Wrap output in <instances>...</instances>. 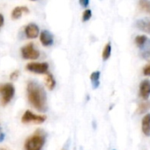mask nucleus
I'll return each instance as SVG.
<instances>
[{"label":"nucleus","mask_w":150,"mask_h":150,"mask_svg":"<svg viewBox=\"0 0 150 150\" xmlns=\"http://www.w3.org/2000/svg\"><path fill=\"white\" fill-rule=\"evenodd\" d=\"M29 103L39 112L47 110V96L43 88L34 81H29L27 86Z\"/></svg>","instance_id":"f257e3e1"},{"label":"nucleus","mask_w":150,"mask_h":150,"mask_svg":"<svg viewBox=\"0 0 150 150\" xmlns=\"http://www.w3.org/2000/svg\"><path fill=\"white\" fill-rule=\"evenodd\" d=\"M45 143V134L42 130H36L28 137L24 144L25 150H42Z\"/></svg>","instance_id":"f03ea898"},{"label":"nucleus","mask_w":150,"mask_h":150,"mask_svg":"<svg viewBox=\"0 0 150 150\" xmlns=\"http://www.w3.org/2000/svg\"><path fill=\"white\" fill-rule=\"evenodd\" d=\"M15 93L14 86L11 83H1L0 84V103L2 105H6L10 103Z\"/></svg>","instance_id":"7ed1b4c3"},{"label":"nucleus","mask_w":150,"mask_h":150,"mask_svg":"<svg viewBox=\"0 0 150 150\" xmlns=\"http://www.w3.org/2000/svg\"><path fill=\"white\" fill-rule=\"evenodd\" d=\"M47 117L45 115H36L33 113L31 111L27 110L24 112L21 118V121L24 124L27 123H34V124H42L46 120Z\"/></svg>","instance_id":"20e7f679"},{"label":"nucleus","mask_w":150,"mask_h":150,"mask_svg":"<svg viewBox=\"0 0 150 150\" xmlns=\"http://www.w3.org/2000/svg\"><path fill=\"white\" fill-rule=\"evenodd\" d=\"M21 54L24 59L35 60L40 56V52L35 48L33 43H28L21 47Z\"/></svg>","instance_id":"39448f33"},{"label":"nucleus","mask_w":150,"mask_h":150,"mask_svg":"<svg viewBox=\"0 0 150 150\" xmlns=\"http://www.w3.org/2000/svg\"><path fill=\"white\" fill-rule=\"evenodd\" d=\"M26 69L36 74H48L49 64L47 62H30L26 66Z\"/></svg>","instance_id":"423d86ee"},{"label":"nucleus","mask_w":150,"mask_h":150,"mask_svg":"<svg viewBox=\"0 0 150 150\" xmlns=\"http://www.w3.org/2000/svg\"><path fill=\"white\" fill-rule=\"evenodd\" d=\"M25 33L27 38L29 39H34L39 35V27L37 25L34 23L28 24L25 27Z\"/></svg>","instance_id":"0eeeda50"},{"label":"nucleus","mask_w":150,"mask_h":150,"mask_svg":"<svg viewBox=\"0 0 150 150\" xmlns=\"http://www.w3.org/2000/svg\"><path fill=\"white\" fill-rule=\"evenodd\" d=\"M140 96L142 99H148L150 96V81L144 80L140 84Z\"/></svg>","instance_id":"6e6552de"},{"label":"nucleus","mask_w":150,"mask_h":150,"mask_svg":"<svg viewBox=\"0 0 150 150\" xmlns=\"http://www.w3.org/2000/svg\"><path fill=\"white\" fill-rule=\"evenodd\" d=\"M40 40L44 47H50L53 44V35L47 30H43L40 34Z\"/></svg>","instance_id":"1a4fd4ad"},{"label":"nucleus","mask_w":150,"mask_h":150,"mask_svg":"<svg viewBox=\"0 0 150 150\" xmlns=\"http://www.w3.org/2000/svg\"><path fill=\"white\" fill-rule=\"evenodd\" d=\"M136 27L143 31L145 33H150V19L149 18H143V19H139L136 22Z\"/></svg>","instance_id":"9d476101"},{"label":"nucleus","mask_w":150,"mask_h":150,"mask_svg":"<svg viewBox=\"0 0 150 150\" xmlns=\"http://www.w3.org/2000/svg\"><path fill=\"white\" fill-rule=\"evenodd\" d=\"M29 9L27 6H17L11 11V18L18 19L21 17L22 13H28Z\"/></svg>","instance_id":"9b49d317"},{"label":"nucleus","mask_w":150,"mask_h":150,"mask_svg":"<svg viewBox=\"0 0 150 150\" xmlns=\"http://www.w3.org/2000/svg\"><path fill=\"white\" fill-rule=\"evenodd\" d=\"M141 129L146 136H150V113L146 114L142 119Z\"/></svg>","instance_id":"f8f14e48"},{"label":"nucleus","mask_w":150,"mask_h":150,"mask_svg":"<svg viewBox=\"0 0 150 150\" xmlns=\"http://www.w3.org/2000/svg\"><path fill=\"white\" fill-rule=\"evenodd\" d=\"M100 71H95L90 75V80L93 89H97L100 85Z\"/></svg>","instance_id":"ddd939ff"},{"label":"nucleus","mask_w":150,"mask_h":150,"mask_svg":"<svg viewBox=\"0 0 150 150\" xmlns=\"http://www.w3.org/2000/svg\"><path fill=\"white\" fill-rule=\"evenodd\" d=\"M141 56L144 59L150 58V40L141 48Z\"/></svg>","instance_id":"4468645a"},{"label":"nucleus","mask_w":150,"mask_h":150,"mask_svg":"<svg viewBox=\"0 0 150 150\" xmlns=\"http://www.w3.org/2000/svg\"><path fill=\"white\" fill-rule=\"evenodd\" d=\"M45 83H46V86L48 87L49 90H53L56 86V81L52 76V74L50 73H48L47 76H46V78H45Z\"/></svg>","instance_id":"2eb2a0df"},{"label":"nucleus","mask_w":150,"mask_h":150,"mask_svg":"<svg viewBox=\"0 0 150 150\" xmlns=\"http://www.w3.org/2000/svg\"><path fill=\"white\" fill-rule=\"evenodd\" d=\"M149 110H150V100L149 101H146V102L139 105L136 112L138 114H141V113H144V112H148Z\"/></svg>","instance_id":"dca6fc26"},{"label":"nucleus","mask_w":150,"mask_h":150,"mask_svg":"<svg viewBox=\"0 0 150 150\" xmlns=\"http://www.w3.org/2000/svg\"><path fill=\"white\" fill-rule=\"evenodd\" d=\"M111 54V45L109 42L104 46V48H103V60L107 61L110 58Z\"/></svg>","instance_id":"f3484780"},{"label":"nucleus","mask_w":150,"mask_h":150,"mask_svg":"<svg viewBox=\"0 0 150 150\" xmlns=\"http://www.w3.org/2000/svg\"><path fill=\"white\" fill-rule=\"evenodd\" d=\"M148 40H149V39H148V37L146 35H139V36H137L135 38V44L140 48H141L147 43Z\"/></svg>","instance_id":"a211bd4d"},{"label":"nucleus","mask_w":150,"mask_h":150,"mask_svg":"<svg viewBox=\"0 0 150 150\" xmlns=\"http://www.w3.org/2000/svg\"><path fill=\"white\" fill-rule=\"evenodd\" d=\"M139 5H140V7H141L143 11H145L149 12L150 13V1L141 0V1L139 2Z\"/></svg>","instance_id":"6ab92c4d"},{"label":"nucleus","mask_w":150,"mask_h":150,"mask_svg":"<svg viewBox=\"0 0 150 150\" xmlns=\"http://www.w3.org/2000/svg\"><path fill=\"white\" fill-rule=\"evenodd\" d=\"M91 17H92V11H91V10L88 9V10L84 11V12L82 14V20L84 22H86V21L89 20L91 18Z\"/></svg>","instance_id":"aec40b11"},{"label":"nucleus","mask_w":150,"mask_h":150,"mask_svg":"<svg viewBox=\"0 0 150 150\" xmlns=\"http://www.w3.org/2000/svg\"><path fill=\"white\" fill-rule=\"evenodd\" d=\"M19 70H14L12 73H11L10 75V78L11 80H16L18 77H19Z\"/></svg>","instance_id":"412c9836"},{"label":"nucleus","mask_w":150,"mask_h":150,"mask_svg":"<svg viewBox=\"0 0 150 150\" xmlns=\"http://www.w3.org/2000/svg\"><path fill=\"white\" fill-rule=\"evenodd\" d=\"M143 74L145 76H150V63L144 67V69H143Z\"/></svg>","instance_id":"4be33fe9"},{"label":"nucleus","mask_w":150,"mask_h":150,"mask_svg":"<svg viewBox=\"0 0 150 150\" xmlns=\"http://www.w3.org/2000/svg\"><path fill=\"white\" fill-rule=\"evenodd\" d=\"M89 4V1L88 0H80V4L82 6V7H87Z\"/></svg>","instance_id":"5701e85b"},{"label":"nucleus","mask_w":150,"mask_h":150,"mask_svg":"<svg viewBox=\"0 0 150 150\" xmlns=\"http://www.w3.org/2000/svg\"><path fill=\"white\" fill-rule=\"evenodd\" d=\"M4 16L0 13V28L4 25Z\"/></svg>","instance_id":"b1692460"},{"label":"nucleus","mask_w":150,"mask_h":150,"mask_svg":"<svg viewBox=\"0 0 150 150\" xmlns=\"http://www.w3.org/2000/svg\"><path fill=\"white\" fill-rule=\"evenodd\" d=\"M4 133H2V134H0V142H3V141H4Z\"/></svg>","instance_id":"393cba45"},{"label":"nucleus","mask_w":150,"mask_h":150,"mask_svg":"<svg viewBox=\"0 0 150 150\" xmlns=\"http://www.w3.org/2000/svg\"><path fill=\"white\" fill-rule=\"evenodd\" d=\"M0 150H7L6 149H4V148H0Z\"/></svg>","instance_id":"a878e982"},{"label":"nucleus","mask_w":150,"mask_h":150,"mask_svg":"<svg viewBox=\"0 0 150 150\" xmlns=\"http://www.w3.org/2000/svg\"><path fill=\"white\" fill-rule=\"evenodd\" d=\"M62 150H67V149H62Z\"/></svg>","instance_id":"bb28decb"}]
</instances>
